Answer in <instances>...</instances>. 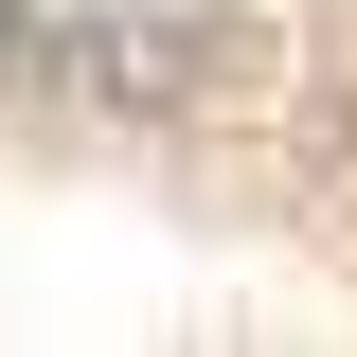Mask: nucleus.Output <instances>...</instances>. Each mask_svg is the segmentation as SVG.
<instances>
[{"label": "nucleus", "mask_w": 357, "mask_h": 357, "mask_svg": "<svg viewBox=\"0 0 357 357\" xmlns=\"http://www.w3.org/2000/svg\"><path fill=\"white\" fill-rule=\"evenodd\" d=\"M0 72H18V0H0Z\"/></svg>", "instance_id": "1"}]
</instances>
